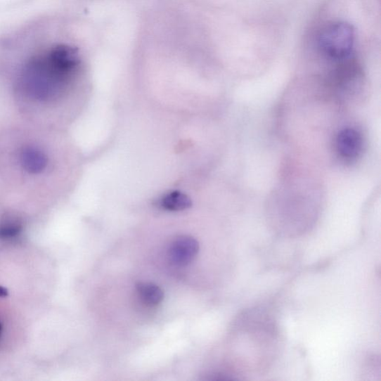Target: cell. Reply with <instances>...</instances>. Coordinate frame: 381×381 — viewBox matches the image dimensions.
Wrapping results in <instances>:
<instances>
[{
    "label": "cell",
    "instance_id": "obj_4",
    "mask_svg": "<svg viewBox=\"0 0 381 381\" xmlns=\"http://www.w3.org/2000/svg\"><path fill=\"white\" fill-rule=\"evenodd\" d=\"M199 252L198 240L190 236L177 238L169 249V257L176 266H186L195 259Z\"/></svg>",
    "mask_w": 381,
    "mask_h": 381
},
{
    "label": "cell",
    "instance_id": "obj_7",
    "mask_svg": "<svg viewBox=\"0 0 381 381\" xmlns=\"http://www.w3.org/2000/svg\"><path fill=\"white\" fill-rule=\"evenodd\" d=\"M21 231V226L15 221H8L0 225V238L16 237Z\"/></svg>",
    "mask_w": 381,
    "mask_h": 381
},
{
    "label": "cell",
    "instance_id": "obj_9",
    "mask_svg": "<svg viewBox=\"0 0 381 381\" xmlns=\"http://www.w3.org/2000/svg\"><path fill=\"white\" fill-rule=\"evenodd\" d=\"M1 333H2V325L1 323H0V336H1Z\"/></svg>",
    "mask_w": 381,
    "mask_h": 381
},
{
    "label": "cell",
    "instance_id": "obj_6",
    "mask_svg": "<svg viewBox=\"0 0 381 381\" xmlns=\"http://www.w3.org/2000/svg\"><path fill=\"white\" fill-rule=\"evenodd\" d=\"M136 289L139 296L148 306H156L164 299L162 290L153 283H138L136 285Z\"/></svg>",
    "mask_w": 381,
    "mask_h": 381
},
{
    "label": "cell",
    "instance_id": "obj_3",
    "mask_svg": "<svg viewBox=\"0 0 381 381\" xmlns=\"http://www.w3.org/2000/svg\"><path fill=\"white\" fill-rule=\"evenodd\" d=\"M363 141L356 129L347 128L337 135L336 147L339 156L347 162L356 160L361 154Z\"/></svg>",
    "mask_w": 381,
    "mask_h": 381
},
{
    "label": "cell",
    "instance_id": "obj_1",
    "mask_svg": "<svg viewBox=\"0 0 381 381\" xmlns=\"http://www.w3.org/2000/svg\"><path fill=\"white\" fill-rule=\"evenodd\" d=\"M81 65L78 49L66 44L39 49L24 61L16 93L27 110H48L67 93Z\"/></svg>",
    "mask_w": 381,
    "mask_h": 381
},
{
    "label": "cell",
    "instance_id": "obj_2",
    "mask_svg": "<svg viewBox=\"0 0 381 381\" xmlns=\"http://www.w3.org/2000/svg\"><path fill=\"white\" fill-rule=\"evenodd\" d=\"M355 41L354 30L347 22H337L328 25L320 36V47L328 58L337 60L349 58Z\"/></svg>",
    "mask_w": 381,
    "mask_h": 381
},
{
    "label": "cell",
    "instance_id": "obj_8",
    "mask_svg": "<svg viewBox=\"0 0 381 381\" xmlns=\"http://www.w3.org/2000/svg\"><path fill=\"white\" fill-rule=\"evenodd\" d=\"M8 290L2 286H0V297H6L8 296Z\"/></svg>",
    "mask_w": 381,
    "mask_h": 381
},
{
    "label": "cell",
    "instance_id": "obj_5",
    "mask_svg": "<svg viewBox=\"0 0 381 381\" xmlns=\"http://www.w3.org/2000/svg\"><path fill=\"white\" fill-rule=\"evenodd\" d=\"M159 205L162 209L168 211H183L192 206V200L186 195L175 190L163 196Z\"/></svg>",
    "mask_w": 381,
    "mask_h": 381
}]
</instances>
